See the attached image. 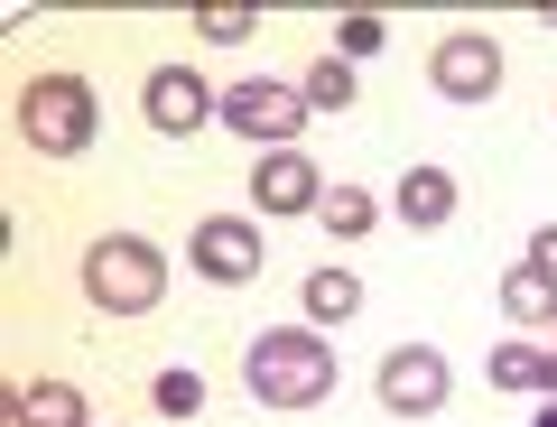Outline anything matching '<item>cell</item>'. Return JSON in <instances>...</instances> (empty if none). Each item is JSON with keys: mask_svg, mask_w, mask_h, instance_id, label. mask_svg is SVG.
I'll list each match as a JSON object with an SVG mask.
<instances>
[{"mask_svg": "<svg viewBox=\"0 0 557 427\" xmlns=\"http://www.w3.org/2000/svg\"><path fill=\"white\" fill-rule=\"evenodd\" d=\"M354 306H362V279H354V269H317V279H307V316H317V326H344Z\"/></svg>", "mask_w": 557, "mask_h": 427, "instance_id": "cell-14", "label": "cell"}, {"mask_svg": "<svg viewBox=\"0 0 557 427\" xmlns=\"http://www.w3.org/2000/svg\"><path fill=\"white\" fill-rule=\"evenodd\" d=\"M502 306H511L520 326H557V279H548V269H530V261H520L511 279H502Z\"/></svg>", "mask_w": 557, "mask_h": 427, "instance_id": "cell-13", "label": "cell"}, {"mask_svg": "<svg viewBox=\"0 0 557 427\" xmlns=\"http://www.w3.org/2000/svg\"><path fill=\"white\" fill-rule=\"evenodd\" d=\"M539 427H557V400H548V409H539Z\"/></svg>", "mask_w": 557, "mask_h": 427, "instance_id": "cell-21", "label": "cell"}, {"mask_svg": "<svg viewBox=\"0 0 557 427\" xmlns=\"http://www.w3.org/2000/svg\"><path fill=\"white\" fill-rule=\"evenodd\" d=\"M20 427H84V390L75 381H28L20 390Z\"/></svg>", "mask_w": 557, "mask_h": 427, "instance_id": "cell-12", "label": "cell"}, {"mask_svg": "<svg viewBox=\"0 0 557 427\" xmlns=\"http://www.w3.org/2000/svg\"><path fill=\"white\" fill-rule=\"evenodd\" d=\"M251 204H260V214H317L325 186H317V167H307V149H260Z\"/></svg>", "mask_w": 557, "mask_h": 427, "instance_id": "cell-8", "label": "cell"}, {"mask_svg": "<svg viewBox=\"0 0 557 427\" xmlns=\"http://www.w3.org/2000/svg\"><path fill=\"white\" fill-rule=\"evenodd\" d=\"M428 75H437L446 102H493V84H502V47H493V38H446Z\"/></svg>", "mask_w": 557, "mask_h": 427, "instance_id": "cell-9", "label": "cell"}, {"mask_svg": "<svg viewBox=\"0 0 557 427\" xmlns=\"http://www.w3.org/2000/svg\"><path fill=\"white\" fill-rule=\"evenodd\" d=\"M242 381H251L260 409H317L325 390H335V344H325L317 326H278V335L251 344Z\"/></svg>", "mask_w": 557, "mask_h": 427, "instance_id": "cell-1", "label": "cell"}, {"mask_svg": "<svg viewBox=\"0 0 557 427\" xmlns=\"http://www.w3.org/2000/svg\"><path fill=\"white\" fill-rule=\"evenodd\" d=\"M307 102H317V112H344V102H354V65H307Z\"/></svg>", "mask_w": 557, "mask_h": 427, "instance_id": "cell-16", "label": "cell"}, {"mask_svg": "<svg viewBox=\"0 0 557 427\" xmlns=\"http://www.w3.org/2000/svg\"><path fill=\"white\" fill-rule=\"evenodd\" d=\"M139 112H149V130H159V140H196V122H205V112H223V102L205 93L196 65H159V75L139 84Z\"/></svg>", "mask_w": 557, "mask_h": 427, "instance_id": "cell-5", "label": "cell"}, {"mask_svg": "<svg viewBox=\"0 0 557 427\" xmlns=\"http://www.w3.org/2000/svg\"><path fill=\"white\" fill-rule=\"evenodd\" d=\"M196 28H205V38H242V28H251V10H233V0H205Z\"/></svg>", "mask_w": 557, "mask_h": 427, "instance_id": "cell-18", "label": "cell"}, {"mask_svg": "<svg viewBox=\"0 0 557 427\" xmlns=\"http://www.w3.org/2000/svg\"><path fill=\"white\" fill-rule=\"evenodd\" d=\"M168 288V261L139 233H102L94 251H84V298L102 306V316H149Z\"/></svg>", "mask_w": 557, "mask_h": 427, "instance_id": "cell-2", "label": "cell"}, {"mask_svg": "<svg viewBox=\"0 0 557 427\" xmlns=\"http://www.w3.org/2000/svg\"><path fill=\"white\" fill-rule=\"evenodd\" d=\"M223 122L242 130V140H270V149H288L298 140V122H307V93H288V84H233L223 93Z\"/></svg>", "mask_w": 557, "mask_h": 427, "instance_id": "cell-4", "label": "cell"}, {"mask_svg": "<svg viewBox=\"0 0 557 427\" xmlns=\"http://www.w3.org/2000/svg\"><path fill=\"white\" fill-rule=\"evenodd\" d=\"M399 214L409 224H446L456 214V177L446 167H399Z\"/></svg>", "mask_w": 557, "mask_h": 427, "instance_id": "cell-10", "label": "cell"}, {"mask_svg": "<svg viewBox=\"0 0 557 427\" xmlns=\"http://www.w3.org/2000/svg\"><path fill=\"white\" fill-rule=\"evenodd\" d=\"M381 409H399V418H428V409H446V353H437V344H399V353H381Z\"/></svg>", "mask_w": 557, "mask_h": 427, "instance_id": "cell-6", "label": "cell"}, {"mask_svg": "<svg viewBox=\"0 0 557 427\" xmlns=\"http://www.w3.org/2000/svg\"><path fill=\"white\" fill-rule=\"evenodd\" d=\"M317 224H335V233H372L381 214H372V196H362V186H335V196L317 204Z\"/></svg>", "mask_w": 557, "mask_h": 427, "instance_id": "cell-15", "label": "cell"}, {"mask_svg": "<svg viewBox=\"0 0 557 427\" xmlns=\"http://www.w3.org/2000/svg\"><path fill=\"white\" fill-rule=\"evenodd\" d=\"M149 400H159L168 418H196V409H205V381H196V372H159V390H149Z\"/></svg>", "mask_w": 557, "mask_h": 427, "instance_id": "cell-17", "label": "cell"}, {"mask_svg": "<svg viewBox=\"0 0 557 427\" xmlns=\"http://www.w3.org/2000/svg\"><path fill=\"white\" fill-rule=\"evenodd\" d=\"M20 140L47 149V159L94 149V84H84V75H38L20 93Z\"/></svg>", "mask_w": 557, "mask_h": 427, "instance_id": "cell-3", "label": "cell"}, {"mask_svg": "<svg viewBox=\"0 0 557 427\" xmlns=\"http://www.w3.org/2000/svg\"><path fill=\"white\" fill-rule=\"evenodd\" d=\"M493 390H539V400H557V353L502 344V353H493Z\"/></svg>", "mask_w": 557, "mask_h": 427, "instance_id": "cell-11", "label": "cell"}, {"mask_svg": "<svg viewBox=\"0 0 557 427\" xmlns=\"http://www.w3.org/2000/svg\"><path fill=\"white\" fill-rule=\"evenodd\" d=\"M186 251H196V269H205V279H223V288L260 279V224H242V214H205Z\"/></svg>", "mask_w": 557, "mask_h": 427, "instance_id": "cell-7", "label": "cell"}, {"mask_svg": "<svg viewBox=\"0 0 557 427\" xmlns=\"http://www.w3.org/2000/svg\"><path fill=\"white\" fill-rule=\"evenodd\" d=\"M530 269H548V279H557V224H548V233H530Z\"/></svg>", "mask_w": 557, "mask_h": 427, "instance_id": "cell-20", "label": "cell"}, {"mask_svg": "<svg viewBox=\"0 0 557 427\" xmlns=\"http://www.w3.org/2000/svg\"><path fill=\"white\" fill-rule=\"evenodd\" d=\"M548 28H557V10H548Z\"/></svg>", "mask_w": 557, "mask_h": 427, "instance_id": "cell-22", "label": "cell"}, {"mask_svg": "<svg viewBox=\"0 0 557 427\" xmlns=\"http://www.w3.org/2000/svg\"><path fill=\"white\" fill-rule=\"evenodd\" d=\"M381 38H391V28H381L372 10H354V20H344V56H381Z\"/></svg>", "mask_w": 557, "mask_h": 427, "instance_id": "cell-19", "label": "cell"}]
</instances>
